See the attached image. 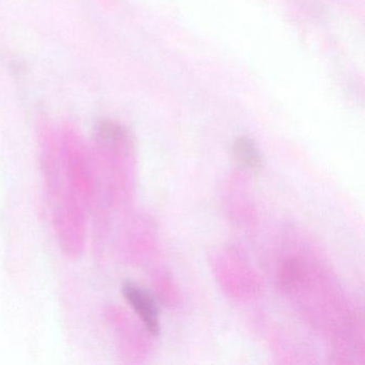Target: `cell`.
I'll return each instance as SVG.
<instances>
[{"label": "cell", "instance_id": "obj_1", "mask_svg": "<svg viewBox=\"0 0 365 365\" xmlns=\"http://www.w3.org/2000/svg\"><path fill=\"white\" fill-rule=\"evenodd\" d=\"M121 294L142 320L147 331L153 335L159 334V309L153 294L142 286L131 281L123 282Z\"/></svg>", "mask_w": 365, "mask_h": 365}, {"label": "cell", "instance_id": "obj_2", "mask_svg": "<svg viewBox=\"0 0 365 365\" xmlns=\"http://www.w3.org/2000/svg\"><path fill=\"white\" fill-rule=\"evenodd\" d=\"M232 153L237 161L245 168L251 170H258L262 168V155L251 138L245 136L237 138L232 145Z\"/></svg>", "mask_w": 365, "mask_h": 365}, {"label": "cell", "instance_id": "obj_3", "mask_svg": "<svg viewBox=\"0 0 365 365\" xmlns=\"http://www.w3.org/2000/svg\"><path fill=\"white\" fill-rule=\"evenodd\" d=\"M298 273L299 268L296 262H294V260H288V262H286L285 264L282 266L281 275H279L282 285H290L292 282L296 281Z\"/></svg>", "mask_w": 365, "mask_h": 365}]
</instances>
